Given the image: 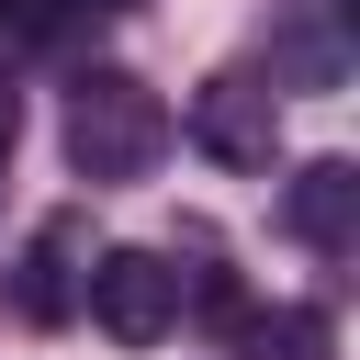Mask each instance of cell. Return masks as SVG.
Instances as JSON below:
<instances>
[{
	"mask_svg": "<svg viewBox=\"0 0 360 360\" xmlns=\"http://www.w3.org/2000/svg\"><path fill=\"white\" fill-rule=\"evenodd\" d=\"M169 158V101L135 68H90L68 90V169L79 180H146Z\"/></svg>",
	"mask_w": 360,
	"mask_h": 360,
	"instance_id": "1",
	"label": "cell"
},
{
	"mask_svg": "<svg viewBox=\"0 0 360 360\" xmlns=\"http://www.w3.org/2000/svg\"><path fill=\"white\" fill-rule=\"evenodd\" d=\"M79 292L101 315V338H124V349H158L180 326V270L158 248H101V270H79Z\"/></svg>",
	"mask_w": 360,
	"mask_h": 360,
	"instance_id": "2",
	"label": "cell"
},
{
	"mask_svg": "<svg viewBox=\"0 0 360 360\" xmlns=\"http://www.w3.org/2000/svg\"><path fill=\"white\" fill-rule=\"evenodd\" d=\"M79 214H45L34 236H22V259H11V315L22 326H68L79 315Z\"/></svg>",
	"mask_w": 360,
	"mask_h": 360,
	"instance_id": "3",
	"label": "cell"
},
{
	"mask_svg": "<svg viewBox=\"0 0 360 360\" xmlns=\"http://www.w3.org/2000/svg\"><path fill=\"white\" fill-rule=\"evenodd\" d=\"M191 135H202L225 169H270V90H259L248 68L202 79V101H191Z\"/></svg>",
	"mask_w": 360,
	"mask_h": 360,
	"instance_id": "4",
	"label": "cell"
},
{
	"mask_svg": "<svg viewBox=\"0 0 360 360\" xmlns=\"http://www.w3.org/2000/svg\"><path fill=\"white\" fill-rule=\"evenodd\" d=\"M281 225L304 236V248H349V225H360V169L349 158H315V169H292V191H281Z\"/></svg>",
	"mask_w": 360,
	"mask_h": 360,
	"instance_id": "5",
	"label": "cell"
},
{
	"mask_svg": "<svg viewBox=\"0 0 360 360\" xmlns=\"http://www.w3.org/2000/svg\"><path fill=\"white\" fill-rule=\"evenodd\" d=\"M236 360H326V315L315 304H270L236 326Z\"/></svg>",
	"mask_w": 360,
	"mask_h": 360,
	"instance_id": "6",
	"label": "cell"
},
{
	"mask_svg": "<svg viewBox=\"0 0 360 360\" xmlns=\"http://www.w3.org/2000/svg\"><path fill=\"white\" fill-rule=\"evenodd\" d=\"M68 0H0V45H45Z\"/></svg>",
	"mask_w": 360,
	"mask_h": 360,
	"instance_id": "7",
	"label": "cell"
},
{
	"mask_svg": "<svg viewBox=\"0 0 360 360\" xmlns=\"http://www.w3.org/2000/svg\"><path fill=\"white\" fill-rule=\"evenodd\" d=\"M11 135H22V101H11V90H0V158H11Z\"/></svg>",
	"mask_w": 360,
	"mask_h": 360,
	"instance_id": "8",
	"label": "cell"
}]
</instances>
